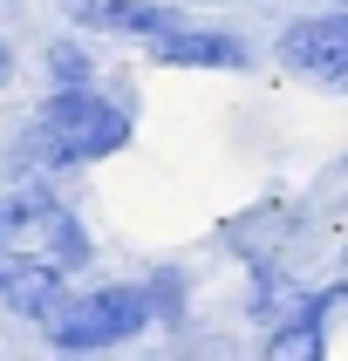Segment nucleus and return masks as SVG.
Returning <instances> with one entry per match:
<instances>
[{
	"label": "nucleus",
	"mask_w": 348,
	"mask_h": 361,
	"mask_svg": "<svg viewBox=\"0 0 348 361\" xmlns=\"http://www.w3.org/2000/svg\"><path fill=\"white\" fill-rule=\"evenodd\" d=\"M48 225H55V259H68V266H82V259H89V239L76 232V219L48 212Z\"/></svg>",
	"instance_id": "nucleus-9"
},
{
	"label": "nucleus",
	"mask_w": 348,
	"mask_h": 361,
	"mask_svg": "<svg viewBox=\"0 0 348 361\" xmlns=\"http://www.w3.org/2000/svg\"><path fill=\"white\" fill-rule=\"evenodd\" d=\"M68 14L82 27H102V35H164V27H178V7H164V0H68Z\"/></svg>",
	"instance_id": "nucleus-5"
},
{
	"label": "nucleus",
	"mask_w": 348,
	"mask_h": 361,
	"mask_svg": "<svg viewBox=\"0 0 348 361\" xmlns=\"http://www.w3.org/2000/svg\"><path fill=\"white\" fill-rule=\"evenodd\" d=\"M48 75L55 82H89V55L68 48V41H55V48H48Z\"/></svg>",
	"instance_id": "nucleus-8"
},
{
	"label": "nucleus",
	"mask_w": 348,
	"mask_h": 361,
	"mask_svg": "<svg viewBox=\"0 0 348 361\" xmlns=\"http://www.w3.org/2000/svg\"><path fill=\"white\" fill-rule=\"evenodd\" d=\"M14 75V55H7V41H0V82Z\"/></svg>",
	"instance_id": "nucleus-10"
},
{
	"label": "nucleus",
	"mask_w": 348,
	"mask_h": 361,
	"mask_svg": "<svg viewBox=\"0 0 348 361\" xmlns=\"http://www.w3.org/2000/svg\"><path fill=\"white\" fill-rule=\"evenodd\" d=\"M143 321H150V300H143L137 286H102V293L68 300V307L55 314V348H68V355L116 348V341H130Z\"/></svg>",
	"instance_id": "nucleus-2"
},
{
	"label": "nucleus",
	"mask_w": 348,
	"mask_h": 361,
	"mask_svg": "<svg viewBox=\"0 0 348 361\" xmlns=\"http://www.w3.org/2000/svg\"><path fill=\"white\" fill-rule=\"evenodd\" d=\"M150 61H164V68H239L246 61V41L239 35H212V27H164V35H150Z\"/></svg>",
	"instance_id": "nucleus-4"
},
{
	"label": "nucleus",
	"mask_w": 348,
	"mask_h": 361,
	"mask_svg": "<svg viewBox=\"0 0 348 361\" xmlns=\"http://www.w3.org/2000/svg\"><path fill=\"white\" fill-rule=\"evenodd\" d=\"M280 61L301 68V75H314V82H328V89H348V14L294 20L280 35Z\"/></svg>",
	"instance_id": "nucleus-3"
},
{
	"label": "nucleus",
	"mask_w": 348,
	"mask_h": 361,
	"mask_svg": "<svg viewBox=\"0 0 348 361\" xmlns=\"http://www.w3.org/2000/svg\"><path fill=\"white\" fill-rule=\"evenodd\" d=\"M0 300L20 307V314H55L61 300L55 259H0Z\"/></svg>",
	"instance_id": "nucleus-6"
},
{
	"label": "nucleus",
	"mask_w": 348,
	"mask_h": 361,
	"mask_svg": "<svg viewBox=\"0 0 348 361\" xmlns=\"http://www.w3.org/2000/svg\"><path fill=\"white\" fill-rule=\"evenodd\" d=\"M342 7H348V0H342Z\"/></svg>",
	"instance_id": "nucleus-11"
},
{
	"label": "nucleus",
	"mask_w": 348,
	"mask_h": 361,
	"mask_svg": "<svg viewBox=\"0 0 348 361\" xmlns=\"http://www.w3.org/2000/svg\"><path fill=\"white\" fill-rule=\"evenodd\" d=\"M35 219H41V198H35V191H7V198H0V245L20 239Z\"/></svg>",
	"instance_id": "nucleus-7"
},
{
	"label": "nucleus",
	"mask_w": 348,
	"mask_h": 361,
	"mask_svg": "<svg viewBox=\"0 0 348 361\" xmlns=\"http://www.w3.org/2000/svg\"><path fill=\"white\" fill-rule=\"evenodd\" d=\"M123 137H130L123 109H109L89 82H55V96L41 102V116H35L28 150L41 164H55V171H68V164H96L109 150H123Z\"/></svg>",
	"instance_id": "nucleus-1"
}]
</instances>
